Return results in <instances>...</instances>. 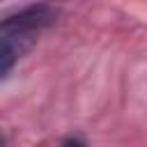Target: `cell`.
I'll list each match as a JSON object with an SVG mask.
<instances>
[{"instance_id": "obj_2", "label": "cell", "mask_w": 147, "mask_h": 147, "mask_svg": "<svg viewBox=\"0 0 147 147\" xmlns=\"http://www.w3.org/2000/svg\"><path fill=\"white\" fill-rule=\"evenodd\" d=\"M60 147H85V142H83L80 138H67Z\"/></svg>"}, {"instance_id": "obj_1", "label": "cell", "mask_w": 147, "mask_h": 147, "mask_svg": "<svg viewBox=\"0 0 147 147\" xmlns=\"http://www.w3.org/2000/svg\"><path fill=\"white\" fill-rule=\"evenodd\" d=\"M57 11L48 5H34L21 9L14 16H7L0 28V71L9 74L14 62L34 44L37 34L55 21Z\"/></svg>"}]
</instances>
